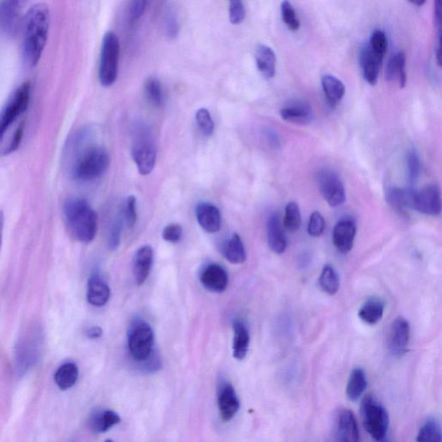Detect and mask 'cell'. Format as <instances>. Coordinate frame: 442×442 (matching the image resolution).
Instances as JSON below:
<instances>
[{
    "mask_svg": "<svg viewBox=\"0 0 442 442\" xmlns=\"http://www.w3.org/2000/svg\"><path fill=\"white\" fill-rule=\"evenodd\" d=\"M321 85L329 104L332 107L340 104L346 93L343 82L331 74H325L321 78Z\"/></svg>",
    "mask_w": 442,
    "mask_h": 442,
    "instance_id": "83f0119b",
    "label": "cell"
},
{
    "mask_svg": "<svg viewBox=\"0 0 442 442\" xmlns=\"http://www.w3.org/2000/svg\"><path fill=\"white\" fill-rule=\"evenodd\" d=\"M255 58H256L257 69L262 76L267 80L275 76L276 58L272 48L264 44L258 45Z\"/></svg>",
    "mask_w": 442,
    "mask_h": 442,
    "instance_id": "603a6c76",
    "label": "cell"
},
{
    "mask_svg": "<svg viewBox=\"0 0 442 442\" xmlns=\"http://www.w3.org/2000/svg\"><path fill=\"white\" fill-rule=\"evenodd\" d=\"M411 4H413V5L415 6H417L419 7L422 6L423 5H424V4L426 3L425 0H420V1H411Z\"/></svg>",
    "mask_w": 442,
    "mask_h": 442,
    "instance_id": "11a10c76",
    "label": "cell"
},
{
    "mask_svg": "<svg viewBox=\"0 0 442 442\" xmlns=\"http://www.w3.org/2000/svg\"><path fill=\"white\" fill-rule=\"evenodd\" d=\"M201 283L205 288L215 293H222L227 290L229 279L222 266L212 264L205 267L201 274Z\"/></svg>",
    "mask_w": 442,
    "mask_h": 442,
    "instance_id": "5bb4252c",
    "label": "cell"
},
{
    "mask_svg": "<svg viewBox=\"0 0 442 442\" xmlns=\"http://www.w3.org/2000/svg\"><path fill=\"white\" fill-rule=\"evenodd\" d=\"M368 45L374 51H376L378 54L384 56L388 48V39L387 35H385V33L382 31L374 32L373 35L370 36Z\"/></svg>",
    "mask_w": 442,
    "mask_h": 442,
    "instance_id": "b9f144b4",
    "label": "cell"
},
{
    "mask_svg": "<svg viewBox=\"0 0 442 442\" xmlns=\"http://www.w3.org/2000/svg\"><path fill=\"white\" fill-rule=\"evenodd\" d=\"M65 220L67 227L77 241L88 243L95 239L98 231V216L81 198H71L65 202Z\"/></svg>",
    "mask_w": 442,
    "mask_h": 442,
    "instance_id": "7a4b0ae2",
    "label": "cell"
},
{
    "mask_svg": "<svg viewBox=\"0 0 442 442\" xmlns=\"http://www.w3.org/2000/svg\"><path fill=\"white\" fill-rule=\"evenodd\" d=\"M383 59L384 55L374 51L368 44L363 48L359 62H361L363 76L370 85L377 84Z\"/></svg>",
    "mask_w": 442,
    "mask_h": 442,
    "instance_id": "9a60e30c",
    "label": "cell"
},
{
    "mask_svg": "<svg viewBox=\"0 0 442 442\" xmlns=\"http://www.w3.org/2000/svg\"><path fill=\"white\" fill-rule=\"evenodd\" d=\"M325 220L319 212H314L310 216L308 232L312 237H320L325 230Z\"/></svg>",
    "mask_w": 442,
    "mask_h": 442,
    "instance_id": "7bdbcfd3",
    "label": "cell"
},
{
    "mask_svg": "<svg viewBox=\"0 0 442 442\" xmlns=\"http://www.w3.org/2000/svg\"><path fill=\"white\" fill-rule=\"evenodd\" d=\"M281 13H282V18L284 24L287 25V27L290 31L297 32L301 27V22L297 17V13L294 7L288 1H283L281 4Z\"/></svg>",
    "mask_w": 442,
    "mask_h": 442,
    "instance_id": "60d3db41",
    "label": "cell"
},
{
    "mask_svg": "<svg viewBox=\"0 0 442 442\" xmlns=\"http://www.w3.org/2000/svg\"><path fill=\"white\" fill-rule=\"evenodd\" d=\"M125 217L127 226L132 228L135 226L137 221V205L136 198L133 196L128 197L126 201L125 208Z\"/></svg>",
    "mask_w": 442,
    "mask_h": 442,
    "instance_id": "7dc6e473",
    "label": "cell"
},
{
    "mask_svg": "<svg viewBox=\"0 0 442 442\" xmlns=\"http://www.w3.org/2000/svg\"><path fill=\"white\" fill-rule=\"evenodd\" d=\"M25 126V122H22L20 125L18 126L17 130H15L13 138H11L9 145L4 149V155H10L11 153L16 152L17 149L20 148L22 137H24Z\"/></svg>",
    "mask_w": 442,
    "mask_h": 442,
    "instance_id": "f6af8a7d",
    "label": "cell"
},
{
    "mask_svg": "<svg viewBox=\"0 0 442 442\" xmlns=\"http://www.w3.org/2000/svg\"><path fill=\"white\" fill-rule=\"evenodd\" d=\"M121 223L116 222L112 227L109 239H108V243H109L111 250H116L118 248L119 243H121Z\"/></svg>",
    "mask_w": 442,
    "mask_h": 442,
    "instance_id": "681fc988",
    "label": "cell"
},
{
    "mask_svg": "<svg viewBox=\"0 0 442 442\" xmlns=\"http://www.w3.org/2000/svg\"><path fill=\"white\" fill-rule=\"evenodd\" d=\"M146 6H147V2L144 1V0H138V1L130 3L129 9V20L130 24H134V22L140 20L145 13Z\"/></svg>",
    "mask_w": 442,
    "mask_h": 442,
    "instance_id": "c3c4849f",
    "label": "cell"
},
{
    "mask_svg": "<svg viewBox=\"0 0 442 442\" xmlns=\"http://www.w3.org/2000/svg\"><path fill=\"white\" fill-rule=\"evenodd\" d=\"M145 96L148 102L153 107H160L163 102L162 85L159 79L149 78L145 84Z\"/></svg>",
    "mask_w": 442,
    "mask_h": 442,
    "instance_id": "d590c367",
    "label": "cell"
},
{
    "mask_svg": "<svg viewBox=\"0 0 442 442\" xmlns=\"http://www.w3.org/2000/svg\"><path fill=\"white\" fill-rule=\"evenodd\" d=\"M410 338L409 322L404 318L399 317L393 321L389 333L388 347L395 357H402L408 351Z\"/></svg>",
    "mask_w": 442,
    "mask_h": 442,
    "instance_id": "7c38bea8",
    "label": "cell"
},
{
    "mask_svg": "<svg viewBox=\"0 0 442 442\" xmlns=\"http://www.w3.org/2000/svg\"><path fill=\"white\" fill-rule=\"evenodd\" d=\"M43 342V332L33 326L20 336L15 349V362L18 373L25 374L36 365L40 357Z\"/></svg>",
    "mask_w": 442,
    "mask_h": 442,
    "instance_id": "277c9868",
    "label": "cell"
},
{
    "mask_svg": "<svg viewBox=\"0 0 442 442\" xmlns=\"http://www.w3.org/2000/svg\"><path fill=\"white\" fill-rule=\"evenodd\" d=\"M246 9L241 1L229 3V20L232 25H239L245 20Z\"/></svg>",
    "mask_w": 442,
    "mask_h": 442,
    "instance_id": "ee69618b",
    "label": "cell"
},
{
    "mask_svg": "<svg viewBox=\"0 0 442 442\" xmlns=\"http://www.w3.org/2000/svg\"><path fill=\"white\" fill-rule=\"evenodd\" d=\"M196 121L198 127L204 136L210 137L215 132V122H213L210 112L206 108H201L196 112Z\"/></svg>",
    "mask_w": 442,
    "mask_h": 442,
    "instance_id": "f35d334b",
    "label": "cell"
},
{
    "mask_svg": "<svg viewBox=\"0 0 442 442\" xmlns=\"http://www.w3.org/2000/svg\"><path fill=\"white\" fill-rule=\"evenodd\" d=\"M110 166V156L100 146H87L74 157L71 174L81 182H92L102 177Z\"/></svg>",
    "mask_w": 442,
    "mask_h": 442,
    "instance_id": "3957f363",
    "label": "cell"
},
{
    "mask_svg": "<svg viewBox=\"0 0 442 442\" xmlns=\"http://www.w3.org/2000/svg\"><path fill=\"white\" fill-rule=\"evenodd\" d=\"M79 377L78 366L74 363H65L55 374V382L60 389L67 391L76 384Z\"/></svg>",
    "mask_w": 442,
    "mask_h": 442,
    "instance_id": "f546056e",
    "label": "cell"
},
{
    "mask_svg": "<svg viewBox=\"0 0 442 442\" xmlns=\"http://www.w3.org/2000/svg\"><path fill=\"white\" fill-rule=\"evenodd\" d=\"M121 421V417L115 411L106 410L93 414L90 420V426L95 433H105L112 427L119 424Z\"/></svg>",
    "mask_w": 442,
    "mask_h": 442,
    "instance_id": "4dcf8cb0",
    "label": "cell"
},
{
    "mask_svg": "<svg viewBox=\"0 0 442 442\" xmlns=\"http://www.w3.org/2000/svg\"><path fill=\"white\" fill-rule=\"evenodd\" d=\"M302 224L301 212L299 206L295 202H290L286 206V215H284L283 225L286 229L290 232L299 230Z\"/></svg>",
    "mask_w": 442,
    "mask_h": 442,
    "instance_id": "74e56055",
    "label": "cell"
},
{
    "mask_svg": "<svg viewBox=\"0 0 442 442\" xmlns=\"http://www.w3.org/2000/svg\"><path fill=\"white\" fill-rule=\"evenodd\" d=\"M317 182L322 196L331 207H339L346 201V190L342 180L335 172L321 170L318 174Z\"/></svg>",
    "mask_w": 442,
    "mask_h": 442,
    "instance_id": "30bf717a",
    "label": "cell"
},
{
    "mask_svg": "<svg viewBox=\"0 0 442 442\" xmlns=\"http://www.w3.org/2000/svg\"><path fill=\"white\" fill-rule=\"evenodd\" d=\"M106 442H114V441H112L111 440H107Z\"/></svg>",
    "mask_w": 442,
    "mask_h": 442,
    "instance_id": "6f0895ef",
    "label": "cell"
},
{
    "mask_svg": "<svg viewBox=\"0 0 442 442\" xmlns=\"http://www.w3.org/2000/svg\"><path fill=\"white\" fill-rule=\"evenodd\" d=\"M406 66V55L403 52L393 55L389 60L385 78L388 81H399L400 88H403L407 81Z\"/></svg>",
    "mask_w": 442,
    "mask_h": 442,
    "instance_id": "484cf974",
    "label": "cell"
},
{
    "mask_svg": "<svg viewBox=\"0 0 442 442\" xmlns=\"http://www.w3.org/2000/svg\"><path fill=\"white\" fill-rule=\"evenodd\" d=\"M367 387V380L364 370L356 368L351 373L347 387V396L353 402L361 398Z\"/></svg>",
    "mask_w": 442,
    "mask_h": 442,
    "instance_id": "1f68e13d",
    "label": "cell"
},
{
    "mask_svg": "<svg viewBox=\"0 0 442 442\" xmlns=\"http://www.w3.org/2000/svg\"><path fill=\"white\" fill-rule=\"evenodd\" d=\"M267 239L269 248L273 253L283 254L287 248V239L280 222L279 216L272 215L267 221Z\"/></svg>",
    "mask_w": 442,
    "mask_h": 442,
    "instance_id": "ffe728a7",
    "label": "cell"
},
{
    "mask_svg": "<svg viewBox=\"0 0 442 442\" xmlns=\"http://www.w3.org/2000/svg\"><path fill=\"white\" fill-rule=\"evenodd\" d=\"M413 209L427 215H439L441 212L439 187L429 185L420 190H415Z\"/></svg>",
    "mask_w": 442,
    "mask_h": 442,
    "instance_id": "8fae6325",
    "label": "cell"
},
{
    "mask_svg": "<svg viewBox=\"0 0 442 442\" xmlns=\"http://www.w3.org/2000/svg\"><path fill=\"white\" fill-rule=\"evenodd\" d=\"M182 237V228L178 224L168 225L163 231V239L170 243H178Z\"/></svg>",
    "mask_w": 442,
    "mask_h": 442,
    "instance_id": "bcb514c9",
    "label": "cell"
},
{
    "mask_svg": "<svg viewBox=\"0 0 442 442\" xmlns=\"http://www.w3.org/2000/svg\"><path fill=\"white\" fill-rule=\"evenodd\" d=\"M153 264V250L149 246L141 247L135 255L133 274L138 286H143L151 272Z\"/></svg>",
    "mask_w": 442,
    "mask_h": 442,
    "instance_id": "ac0fdd59",
    "label": "cell"
},
{
    "mask_svg": "<svg viewBox=\"0 0 442 442\" xmlns=\"http://www.w3.org/2000/svg\"><path fill=\"white\" fill-rule=\"evenodd\" d=\"M266 140L271 147L277 149L280 147V138L279 135L272 130H266L264 132Z\"/></svg>",
    "mask_w": 442,
    "mask_h": 442,
    "instance_id": "816d5d0a",
    "label": "cell"
},
{
    "mask_svg": "<svg viewBox=\"0 0 442 442\" xmlns=\"http://www.w3.org/2000/svg\"><path fill=\"white\" fill-rule=\"evenodd\" d=\"M164 27L168 39H173L178 35L180 24L178 11L171 3H168L164 9Z\"/></svg>",
    "mask_w": 442,
    "mask_h": 442,
    "instance_id": "8d00e7d4",
    "label": "cell"
},
{
    "mask_svg": "<svg viewBox=\"0 0 442 442\" xmlns=\"http://www.w3.org/2000/svg\"><path fill=\"white\" fill-rule=\"evenodd\" d=\"M51 25V11L46 4L29 8L22 22V53L29 67L39 65L46 47Z\"/></svg>",
    "mask_w": 442,
    "mask_h": 442,
    "instance_id": "6da1fadb",
    "label": "cell"
},
{
    "mask_svg": "<svg viewBox=\"0 0 442 442\" xmlns=\"http://www.w3.org/2000/svg\"><path fill=\"white\" fill-rule=\"evenodd\" d=\"M434 24H436L438 32H441L442 27V1L436 0L434 3Z\"/></svg>",
    "mask_w": 442,
    "mask_h": 442,
    "instance_id": "f907efd6",
    "label": "cell"
},
{
    "mask_svg": "<svg viewBox=\"0 0 442 442\" xmlns=\"http://www.w3.org/2000/svg\"><path fill=\"white\" fill-rule=\"evenodd\" d=\"M417 442H442L440 422L436 418L429 417L423 423Z\"/></svg>",
    "mask_w": 442,
    "mask_h": 442,
    "instance_id": "836d02e7",
    "label": "cell"
},
{
    "mask_svg": "<svg viewBox=\"0 0 442 442\" xmlns=\"http://www.w3.org/2000/svg\"><path fill=\"white\" fill-rule=\"evenodd\" d=\"M376 442H391V441L389 440V438L385 436L384 438H383V439H382L380 441H377Z\"/></svg>",
    "mask_w": 442,
    "mask_h": 442,
    "instance_id": "9f6ffc18",
    "label": "cell"
},
{
    "mask_svg": "<svg viewBox=\"0 0 442 442\" xmlns=\"http://www.w3.org/2000/svg\"><path fill=\"white\" fill-rule=\"evenodd\" d=\"M384 316V304L380 300H370L359 311V316L366 323L375 325Z\"/></svg>",
    "mask_w": 442,
    "mask_h": 442,
    "instance_id": "d6a6232c",
    "label": "cell"
},
{
    "mask_svg": "<svg viewBox=\"0 0 442 442\" xmlns=\"http://www.w3.org/2000/svg\"><path fill=\"white\" fill-rule=\"evenodd\" d=\"M4 222H5V217H4L3 213L0 212V246H1Z\"/></svg>",
    "mask_w": 442,
    "mask_h": 442,
    "instance_id": "db71d44e",
    "label": "cell"
},
{
    "mask_svg": "<svg viewBox=\"0 0 442 442\" xmlns=\"http://www.w3.org/2000/svg\"><path fill=\"white\" fill-rule=\"evenodd\" d=\"M102 329L100 327H92L89 328L86 332V335L88 337L89 339L95 340L100 338L102 336Z\"/></svg>",
    "mask_w": 442,
    "mask_h": 442,
    "instance_id": "f5cc1de1",
    "label": "cell"
},
{
    "mask_svg": "<svg viewBox=\"0 0 442 442\" xmlns=\"http://www.w3.org/2000/svg\"><path fill=\"white\" fill-rule=\"evenodd\" d=\"M132 154L140 173L151 174L156 166V149L152 135L144 123L135 126Z\"/></svg>",
    "mask_w": 442,
    "mask_h": 442,
    "instance_id": "5b68a950",
    "label": "cell"
},
{
    "mask_svg": "<svg viewBox=\"0 0 442 442\" xmlns=\"http://www.w3.org/2000/svg\"><path fill=\"white\" fill-rule=\"evenodd\" d=\"M221 253L228 262L234 264H241L246 260L245 246L241 237L234 234L224 242Z\"/></svg>",
    "mask_w": 442,
    "mask_h": 442,
    "instance_id": "d4e9b609",
    "label": "cell"
},
{
    "mask_svg": "<svg viewBox=\"0 0 442 442\" xmlns=\"http://www.w3.org/2000/svg\"><path fill=\"white\" fill-rule=\"evenodd\" d=\"M281 118L287 122L306 125L312 122L314 114L309 105L295 103L284 107L280 111Z\"/></svg>",
    "mask_w": 442,
    "mask_h": 442,
    "instance_id": "cb8c5ba5",
    "label": "cell"
},
{
    "mask_svg": "<svg viewBox=\"0 0 442 442\" xmlns=\"http://www.w3.org/2000/svg\"><path fill=\"white\" fill-rule=\"evenodd\" d=\"M408 177L411 185L417 181L421 173V161L418 153L415 149H410L406 159Z\"/></svg>",
    "mask_w": 442,
    "mask_h": 442,
    "instance_id": "ab89813d",
    "label": "cell"
},
{
    "mask_svg": "<svg viewBox=\"0 0 442 442\" xmlns=\"http://www.w3.org/2000/svg\"><path fill=\"white\" fill-rule=\"evenodd\" d=\"M24 5L20 1H6L0 6V29L7 36H15L20 29L25 18Z\"/></svg>",
    "mask_w": 442,
    "mask_h": 442,
    "instance_id": "4fadbf2b",
    "label": "cell"
},
{
    "mask_svg": "<svg viewBox=\"0 0 442 442\" xmlns=\"http://www.w3.org/2000/svg\"><path fill=\"white\" fill-rule=\"evenodd\" d=\"M338 436L340 442H359L357 420L353 412L344 410L338 420Z\"/></svg>",
    "mask_w": 442,
    "mask_h": 442,
    "instance_id": "7402d4cb",
    "label": "cell"
},
{
    "mask_svg": "<svg viewBox=\"0 0 442 442\" xmlns=\"http://www.w3.org/2000/svg\"><path fill=\"white\" fill-rule=\"evenodd\" d=\"M196 215L200 226L209 234L219 232L222 223L220 212L215 205L201 202L196 206Z\"/></svg>",
    "mask_w": 442,
    "mask_h": 442,
    "instance_id": "e0dca14e",
    "label": "cell"
},
{
    "mask_svg": "<svg viewBox=\"0 0 442 442\" xmlns=\"http://www.w3.org/2000/svg\"><path fill=\"white\" fill-rule=\"evenodd\" d=\"M415 190L393 187L387 190V200L396 210L403 212L406 208H413Z\"/></svg>",
    "mask_w": 442,
    "mask_h": 442,
    "instance_id": "f1b7e54d",
    "label": "cell"
},
{
    "mask_svg": "<svg viewBox=\"0 0 442 442\" xmlns=\"http://www.w3.org/2000/svg\"><path fill=\"white\" fill-rule=\"evenodd\" d=\"M319 286L326 293L333 295L340 288V277L331 265H326L321 273Z\"/></svg>",
    "mask_w": 442,
    "mask_h": 442,
    "instance_id": "e575fe53",
    "label": "cell"
},
{
    "mask_svg": "<svg viewBox=\"0 0 442 442\" xmlns=\"http://www.w3.org/2000/svg\"><path fill=\"white\" fill-rule=\"evenodd\" d=\"M31 82L26 81L20 86L11 95L0 112V142L3 140L7 130L13 125L29 107L31 100Z\"/></svg>",
    "mask_w": 442,
    "mask_h": 442,
    "instance_id": "ba28073f",
    "label": "cell"
},
{
    "mask_svg": "<svg viewBox=\"0 0 442 442\" xmlns=\"http://www.w3.org/2000/svg\"><path fill=\"white\" fill-rule=\"evenodd\" d=\"M234 344H232L234 357L238 361H243L246 357L249 350V331L241 321L235 320L234 322Z\"/></svg>",
    "mask_w": 442,
    "mask_h": 442,
    "instance_id": "4316f807",
    "label": "cell"
},
{
    "mask_svg": "<svg viewBox=\"0 0 442 442\" xmlns=\"http://www.w3.org/2000/svg\"><path fill=\"white\" fill-rule=\"evenodd\" d=\"M355 235L356 227L353 221L340 220L333 229V245L339 252L344 254L348 253L353 248Z\"/></svg>",
    "mask_w": 442,
    "mask_h": 442,
    "instance_id": "2e32d148",
    "label": "cell"
},
{
    "mask_svg": "<svg viewBox=\"0 0 442 442\" xmlns=\"http://www.w3.org/2000/svg\"><path fill=\"white\" fill-rule=\"evenodd\" d=\"M111 291L109 286L102 277L93 274L88 283L87 298L90 304L95 307H103L109 301Z\"/></svg>",
    "mask_w": 442,
    "mask_h": 442,
    "instance_id": "d6986e66",
    "label": "cell"
},
{
    "mask_svg": "<svg viewBox=\"0 0 442 442\" xmlns=\"http://www.w3.org/2000/svg\"><path fill=\"white\" fill-rule=\"evenodd\" d=\"M361 417L366 431L375 441L387 436L389 417L388 411L375 396L367 395L361 403Z\"/></svg>",
    "mask_w": 442,
    "mask_h": 442,
    "instance_id": "8992f818",
    "label": "cell"
},
{
    "mask_svg": "<svg viewBox=\"0 0 442 442\" xmlns=\"http://www.w3.org/2000/svg\"><path fill=\"white\" fill-rule=\"evenodd\" d=\"M119 53L121 46L118 36L114 32H107L101 46L99 67L100 82L104 87H111L117 81Z\"/></svg>",
    "mask_w": 442,
    "mask_h": 442,
    "instance_id": "52a82bcc",
    "label": "cell"
},
{
    "mask_svg": "<svg viewBox=\"0 0 442 442\" xmlns=\"http://www.w3.org/2000/svg\"><path fill=\"white\" fill-rule=\"evenodd\" d=\"M130 355L138 362H145L154 353V333L147 322L136 320L128 330Z\"/></svg>",
    "mask_w": 442,
    "mask_h": 442,
    "instance_id": "9c48e42d",
    "label": "cell"
},
{
    "mask_svg": "<svg viewBox=\"0 0 442 442\" xmlns=\"http://www.w3.org/2000/svg\"><path fill=\"white\" fill-rule=\"evenodd\" d=\"M218 406L223 421H230L239 410V400L234 387L231 384L225 385L218 398Z\"/></svg>",
    "mask_w": 442,
    "mask_h": 442,
    "instance_id": "44dd1931",
    "label": "cell"
}]
</instances>
